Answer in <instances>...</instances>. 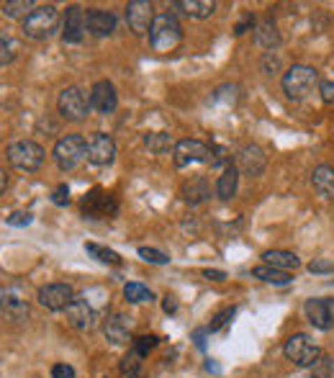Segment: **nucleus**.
<instances>
[{
  "mask_svg": "<svg viewBox=\"0 0 334 378\" xmlns=\"http://www.w3.org/2000/svg\"><path fill=\"white\" fill-rule=\"evenodd\" d=\"M59 29V10L55 6H34V10L24 18L21 24V31L29 36V39H49L52 34Z\"/></svg>",
  "mask_w": 334,
  "mask_h": 378,
  "instance_id": "f257e3e1",
  "label": "nucleus"
},
{
  "mask_svg": "<svg viewBox=\"0 0 334 378\" xmlns=\"http://www.w3.org/2000/svg\"><path fill=\"white\" fill-rule=\"evenodd\" d=\"M150 41L157 52H173L183 41V26L173 13H159L150 29Z\"/></svg>",
  "mask_w": 334,
  "mask_h": 378,
  "instance_id": "f03ea898",
  "label": "nucleus"
},
{
  "mask_svg": "<svg viewBox=\"0 0 334 378\" xmlns=\"http://www.w3.org/2000/svg\"><path fill=\"white\" fill-rule=\"evenodd\" d=\"M319 85V72L309 64H293L283 75V90L291 101H303L309 98Z\"/></svg>",
  "mask_w": 334,
  "mask_h": 378,
  "instance_id": "7ed1b4c3",
  "label": "nucleus"
},
{
  "mask_svg": "<svg viewBox=\"0 0 334 378\" xmlns=\"http://www.w3.org/2000/svg\"><path fill=\"white\" fill-rule=\"evenodd\" d=\"M8 162L16 170H24V173H36L41 165H44V147L36 144L34 139H18L8 147Z\"/></svg>",
  "mask_w": 334,
  "mask_h": 378,
  "instance_id": "20e7f679",
  "label": "nucleus"
},
{
  "mask_svg": "<svg viewBox=\"0 0 334 378\" xmlns=\"http://www.w3.org/2000/svg\"><path fill=\"white\" fill-rule=\"evenodd\" d=\"M88 158V139L80 134H67L55 144V162L59 170H75Z\"/></svg>",
  "mask_w": 334,
  "mask_h": 378,
  "instance_id": "39448f33",
  "label": "nucleus"
},
{
  "mask_svg": "<svg viewBox=\"0 0 334 378\" xmlns=\"http://www.w3.org/2000/svg\"><path fill=\"white\" fill-rule=\"evenodd\" d=\"M283 355L298 368H314L317 360L321 358V350L311 342L309 335H291L286 340V345H283Z\"/></svg>",
  "mask_w": 334,
  "mask_h": 378,
  "instance_id": "423d86ee",
  "label": "nucleus"
},
{
  "mask_svg": "<svg viewBox=\"0 0 334 378\" xmlns=\"http://www.w3.org/2000/svg\"><path fill=\"white\" fill-rule=\"evenodd\" d=\"M57 106H59L62 118H67V121H82L90 113V98H85V93L78 85L64 88Z\"/></svg>",
  "mask_w": 334,
  "mask_h": 378,
  "instance_id": "0eeeda50",
  "label": "nucleus"
},
{
  "mask_svg": "<svg viewBox=\"0 0 334 378\" xmlns=\"http://www.w3.org/2000/svg\"><path fill=\"white\" fill-rule=\"evenodd\" d=\"M208 155H211V147L198 139H180L173 150V160H175L177 167H191L196 162H208Z\"/></svg>",
  "mask_w": 334,
  "mask_h": 378,
  "instance_id": "6e6552de",
  "label": "nucleus"
},
{
  "mask_svg": "<svg viewBox=\"0 0 334 378\" xmlns=\"http://www.w3.org/2000/svg\"><path fill=\"white\" fill-rule=\"evenodd\" d=\"M126 24L136 36L150 34L152 24H154V8L150 0H131L126 6Z\"/></svg>",
  "mask_w": 334,
  "mask_h": 378,
  "instance_id": "1a4fd4ad",
  "label": "nucleus"
},
{
  "mask_svg": "<svg viewBox=\"0 0 334 378\" xmlns=\"http://www.w3.org/2000/svg\"><path fill=\"white\" fill-rule=\"evenodd\" d=\"M75 299L70 284H49L39 288V304L49 312H64Z\"/></svg>",
  "mask_w": 334,
  "mask_h": 378,
  "instance_id": "9d476101",
  "label": "nucleus"
},
{
  "mask_svg": "<svg viewBox=\"0 0 334 378\" xmlns=\"http://www.w3.org/2000/svg\"><path fill=\"white\" fill-rule=\"evenodd\" d=\"M113 158H116V142L106 132H93L88 136V160L93 165L106 167L111 165Z\"/></svg>",
  "mask_w": 334,
  "mask_h": 378,
  "instance_id": "9b49d317",
  "label": "nucleus"
},
{
  "mask_svg": "<svg viewBox=\"0 0 334 378\" xmlns=\"http://www.w3.org/2000/svg\"><path fill=\"white\" fill-rule=\"evenodd\" d=\"M303 312H306V319H309L317 330H332L334 327V301L332 299H321V296L309 299L306 301V307H303Z\"/></svg>",
  "mask_w": 334,
  "mask_h": 378,
  "instance_id": "f8f14e48",
  "label": "nucleus"
},
{
  "mask_svg": "<svg viewBox=\"0 0 334 378\" xmlns=\"http://www.w3.org/2000/svg\"><path fill=\"white\" fill-rule=\"evenodd\" d=\"M116 106H119V93H116L113 83L98 80L96 85H93V90H90V108L96 111V113L108 116V113L116 111Z\"/></svg>",
  "mask_w": 334,
  "mask_h": 378,
  "instance_id": "ddd939ff",
  "label": "nucleus"
},
{
  "mask_svg": "<svg viewBox=\"0 0 334 378\" xmlns=\"http://www.w3.org/2000/svg\"><path fill=\"white\" fill-rule=\"evenodd\" d=\"M85 31H88V26H85V10L80 8V6H70L67 13H64L62 41L64 44H80Z\"/></svg>",
  "mask_w": 334,
  "mask_h": 378,
  "instance_id": "4468645a",
  "label": "nucleus"
},
{
  "mask_svg": "<svg viewBox=\"0 0 334 378\" xmlns=\"http://www.w3.org/2000/svg\"><path fill=\"white\" fill-rule=\"evenodd\" d=\"M265 167H268V155H265L263 147L247 144L245 150L239 152V165H237L239 173L249 175V178H257V175L265 173Z\"/></svg>",
  "mask_w": 334,
  "mask_h": 378,
  "instance_id": "2eb2a0df",
  "label": "nucleus"
},
{
  "mask_svg": "<svg viewBox=\"0 0 334 378\" xmlns=\"http://www.w3.org/2000/svg\"><path fill=\"white\" fill-rule=\"evenodd\" d=\"M82 211H85V216H90V219L111 216V214L116 211V201H113L108 193H103L101 188H96L82 198Z\"/></svg>",
  "mask_w": 334,
  "mask_h": 378,
  "instance_id": "dca6fc26",
  "label": "nucleus"
},
{
  "mask_svg": "<svg viewBox=\"0 0 334 378\" xmlns=\"http://www.w3.org/2000/svg\"><path fill=\"white\" fill-rule=\"evenodd\" d=\"M67 319H70L72 327H78V330H93L98 322V314L96 309L90 307L85 299H72V304L67 309Z\"/></svg>",
  "mask_w": 334,
  "mask_h": 378,
  "instance_id": "f3484780",
  "label": "nucleus"
},
{
  "mask_svg": "<svg viewBox=\"0 0 334 378\" xmlns=\"http://www.w3.org/2000/svg\"><path fill=\"white\" fill-rule=\"evenodd\" d=\"M85 26L93 36H111L116 31V16L111 10H101V8H90L85 10Z\"/></svg>",
  "mask_w": 334,
  "mask_h": 378,
  "instance_id": "a211bd4d",
  "label": "nucleus"
},
{
  "mask_svg": "<svg viewBox=\"0 0 334 378\" xmlns=\"http://www.w3.org/2000/svg\"><path fill=\"white\" fill-rule=\"evenodd\" d=\"M106 340L113 342V345H126L131 340V319L126 314H111L103 322Z\"/></svg>",
  "mask_w": 334,
  "mask_h": 378,
  "instance_id": "6ab92c4d",
  "label": "nucleus"
},
{
  "mask_svg": "<svg viewBox=\"0 0 334 378\" xmlns=\"http://www.w3.org/2000/svg\"><path fill=\"white\" fill-rule=\"evenodd\" d=\"M255 41L263 49H268V52L278 49L280 47V34H278V26H275V21H270V18L260 21V24H257V29H255Z\"/></svg>",
  "mask_w": 334,
  "mask_h": 378,
  "instance_id": "aec40b11",
  "label": "nucleus"
},
{
  "mask_svg": "<svg viewBox=\"0 0 334 378\" xmlns=\"http://www.w3.org/2000/svg\"><path fill=\"white\" fill-rule=\"evenodd\" d=\"M237 186H239V170L234 165H226L224 173L219 175V181H216V196L222 198V201H229L237 193Z\"/></svg>",
  "mask_w": 334,
  "mask_h": 378,
  "instance_id": "412c9836",
  "label": "nucleus"
},
{
  "mask_svg": "<svg viewBox=\"0 0 334 378\" xmlns=\"http://www.w3.org/2000/svg\"><path fill=\"white\" fill-rule=\"evenodd\" d=\"M265 258V265H270V268H278V270H296L298 265H301V260H298V255H293V252L288 250H268L263 255Z\"/></svg>",
  "mask_w": 334,
  "mask_h": 378,
  "instance_id": "4be33fe9",
  "label": "nucleus"
},
{
  "mask_svg": "<svg viewBox=\"0 0 334 378\" xmlns=\"http://www.w3.org/2000/svg\"><path fill=\"white\" fill-rule=\"evenodd\" d=\"M175 8L183 10L185 16H191V18H208V16H214L216 3L214 0H177Z\"/></svg>",
  "mask_w": 334,
  "mask_h": 378,
  "instance_id": "5701e85b",
  "label": "nucleus"
},
{
  "mask_svg": "<svg viewBox=\"0 0 334 378\" xmlns=\"http://www.w3.org/2000/svg\"><path fill=\"white\" fill-rule=\"evenodd\" d=\"M311 183H314L319 196L334 198V167L319 165L317 170H314V175H311Z\"/></svg>",
  "mask_w": 334,
  "mask_h": 378,
  "instance_id": "b1692460",
  "label": "nucleus"
},
{
  "mask_svg": "<svg viewBox=\"0 0 334 378\" xmlns=\"http://www.w3.org/2000/svg\"><path fill=\"white\" fill-rule=\"evenodd\" d=\"M183 198L188 201L191 206H198V204H203L208 196H211V190H208V183H206V178H191V181L185 183L183 186Z\"/></svg>",
  "mask_w": 334,
  "mask_h": 378,
  "instance_id": "393cba45",
  "label": "nucleus"
},
{
  "mask_svg": "<svg viewBox=\"0 0 334 378\" xmlns=\"http://www.w3.org/2000/svg\"><path fill=\"white\" fill-rule=\"evenodd\" d=\"M252 276L260 278V281H265V284H275V286H288L291 281H293L291 273L278 270V268H270V265H257V268H252Z\"/></svg>",
  "mask_w": 334,
  "mask_h": 378,
  "instance_id": "a878e982",
  "label": "nucleus"
},
{
  "mask_svg": "<svg viewBox=\"0 0 334 378\" xmlns=\"http://www.w3.org/2000/svg\"><path fill=\"white\" fill-rule=\"evenodd\" d=\"M144 144H147V150H150L152 155H167V152L175 150L170 134H165V132H150V134L144 136Z\"/></svg>",
  "mask_w": 334,
  "mask_h": 378,
  "instance_id": "bb28decb",
  "label": "nucleus"
},
{
  "mask_svg": "<svg viewBox=\"0 0 334 378\" xmlns=\"http://www.w3.org/2000/svg\"><path fill=\"white\" fill-rule=\"evenodd\" d=\"M85 252L93 255L98 262H103V265H121V255L119 252L108 250L103 244H96V242H85Z\"/></svg>",
  "mask_w": 334,
  "mask_h": 378,
  "instance_id": "cd10ccee",
  "label": "nucleus"
},
{
  "mask_svg": "<svg viewBox=\"0 0 334 378\" xmlns=\"http://www.w3.org/2000/svg\"><path fill=\"white\" fill-rule=\"evenodd\" d=\"M18 55V41L8 31H0V67L10 64Z\"/></svg>",
  "mask_w": 334,
  "mask_h": 378,
  "instance_id": "c85d7f7f",
  "label": "nucleus"
},
{
  "mask_svg": "<svg viewBox=\"0 0 334 378\" xmlns=\"http://www.w3.org/2000/svg\"><path fill=\"white\" fill-rule=\"evenodd\" d=\"M119 370L124 378H136L139 376V370H142V355L136 353V350H129V353L121 358Z\"/></svg>",
  "mask_w": 334,
  "mask_h": 378,
  "instance_id": "c756f323",
  "label": "nucleus"
},
{
  "mask_svg": "<svg viewBox=\"0 0 334 378\" xmlns=\"http://www.w3.org/2000/svg\"><path fill=\"white\" fill-rule=\"evenodd\" d=\"M124 296H126L129 304H144V301L154 299V293L142 284H126L124 286Z\"/></svg>",
  "mask_w": 334,
  "mask_h": 378,
  "instance_id": "7c9ffc66",
  "label": "nucleus"
},
{
  "mask_svg": "<svg viewBox=\"0 0 334 378\" xmlns=\"http://www.w3.org/2000/svg\"><path fill=\"white\" fill-rule=\"evenodd\" d=\"M31 10H34L31 0H8V3L3 6V13L8 18H26Z\"/></svg>",
  "mask_w": 334,
  "mask_h": 378,
  "instance_id": "2f4dec72",
  "label": "nucleus"
},
{
  "mask_svg": "<svg viewBox=\"0 0 334 378\" xmlns=\"http://www.w3.org/2000/svg\"><path fill=\"white\" fill-rule=\"evenodd\" d=\"M311 376L314 378H334V358H319L317 365L311 368Z\"/></svg>",
  "mask_w": 334,
  "mask_h": 378,
  "instance_id": "473e14b6",
  "label": "nucleus"
},
{
  "mask_svg": "<svg viewBox=\"0 0 334 378\" xmlns=\"http://www.w3.org/2000/svg\"><path fill=\"white\" fill-rule=\"evenodd\" d=\"M139 258L147 262H154V265H167L170 258H167L165 252L154 250V247H139Z\"/></svg>",
  "mask_w": 334,
  "mask_h": 378,
  "instance_id": "72a5a7b5",
  "label": "nucleus"
},
{
  "mask_svg": "<svg viewBox=\"0 0 334 378\" xmlns=\"http://www.w3.org/2000/svg\"><path fill=\"white\" fill-rule=\"evenodd\" d=\"M234 314H237V309L234 307H226V309H222L219 314L214 316V322L208 324V332H216V330H222V327H226V324L234 319Z\"/></svg>",
  "mask_w": 334,
  "mask_h": 378,
  "instance_id": "f704fd0d",
  "label": "nucleus"
},
{
  "mask_svg": "<svg viewBox=\"0 0 334 378\" xmlns=\"http://www.w3.org/2000/svg\"><path fill=\"white\" fill-rule=\"evenodd\" d=\"M154 345H157V337H154V335H142V337H136L134 342H131V350H136V353L144 358Z\"/></svg>",
  "mask_w": 334,
  "mask_h": 378,
  "instance_id": "c9c22d12",
  "label": "nucleus"
},
{
  "mask_svg": "<svg viewBox=\"0 0 334 378\" xmlns=\"http://www.w3.org/2000/svg\"><path fill=\"white\" fill-rule=\"evenodd\" d=\"M229 162V155H226V150L224 147H211V155H208V165H226Z\"/></svg>",
  "mask_w": 334,
  "mask_h": 378,
  "instance_id": "e433bc0d",
  "label": "nucleus"
},
{
  "mask_svg": "<svg viewBox=\"0 0 334 378\" xmlns=\"http://www.w3.org/2000/svg\"><path fill=\"white\" fill-rule=\"evenodd\" d=\"M31 221H34V216L29 211H16V214H10L8 216L10 227H29Z\"/></svg>",
  "mask_w": 334,
  "mask_h": 378,
  "instance_id": "4c0bfd02",
  "label": "nucleus"
},
{
  "mask_svg": "<svg viewBox=\"0 0 334 378\" xmlns=\"http://www.w3.org/2000/svg\"><path fill=\"white\" fill-rule=\"evenodd\" d=\"M52 201H55L57 206H67L70 204V188H67V186H57L55 188V193H52Z\"/></svg>",
  "mask_w": 334,
  "mask_h": 378,
  "instance_id": "58836bf2",
  "label": "nucleus"
},
{
  "mask_svg": "<svg viewBox=\"0 0 334 378\" xmlns=\"http://www.w3.org/2000/svg\"><path fill=\"white\" fill-rule=\"evenodd\" d=\"M311 273H334V262L332 260H324V258H319L309 265Z\"/></svg>",
  "mask_w": 334,
  "mask_h": 378,
  "instance_id": "ea45409f",
  "label": "nucleus"
},
{
  "mask_svg": "<svg viewBox=\"0 0 334 378\" xmlns=\"http://www.w3.org/2000/svg\"><path fill=\"white\" fill-rule=\"evenodd\" d=\"M52 378H75V368L67 365V363H57L52 368Z\"/></svg>",
  "mask_w": 334,
  "mask_h": 378,
  "instance_id": "a19ab883",
  "label": "nucleus"
},
{
  "mask_svg": "<svg viewBox=\"0 0 334 378\" xmlns=\"http://www.w3.org/2000/svg\"><path fill=\"white\" fill-rule=\"evenodd\" d=\"M321 101H324L326 106H334V78L326 80L324 85H321Z\"/></svg>",
  "mask_w": 334,
  "mask_h": 378,
  "instance_id": "79ce46f5",
  "label": "nucleus"
},
{
  "mask_svg": "<svg viewBox=\"0 0 334 378\" xmlns=\"http://www.w3.org/2000/svg\"><path fill=\"white\" fill-rule=\"evenodd\" d=\"M252 26H255V18H252V16H245V21H242V24H237L234 34H245L247 29H252Z\"/></svg>",
  "mask_w": 334,
  "mask_h": 378,
  "instance_id": "37998d69",
  "label": "nucleus"
},
{
  "mask_svg": "<svg viewBox=\"0 0 334 378\" xmlns=\"http://www.w3.org/2000/svg\"><path fill=\"white\" fill-rule=\"evenodd\" d=\"M203 276H206L208 281H226V273H224V270H203Z\"/></svg>",
  "mask_w": 334,
  "mask_h": 378,
  "instance_id": "c03bdc74",
  "label": "nucleus"
},
{
  "mask_svg": "<svg viewBox=\"0 0 334 378\" xmlns=\"http://www.w3.org/2000/svg\"><path fill=\"white\" fill-rule=\"evenodd\" d=\"M162 309H165L167 314H173V312H177V301H175V296H165V304H162Z\"/></svg>",
  "mask_w": 334,
  "mask_h": 378,
  "instance_id": "a18cd8bd",
  "label": "nucleus"
},
{
  "mask_svg": "<svg viewBox=\"0 0 334 378\" xmlns=\"http://www.w3.org/2000/svg\"><path fill=\"white\" fill-rule=\"evenodd\" d=\"M6 188H8V175H6V170L0 167V193H3Z\"/></svg>",
  "mask_w": 334,
  "mask_h": 378,
  "instance_id": "49530a36",
  "label": "nucleus"
},
{
  "mask_svg": "<svg viewBox=\"0 0 334 378\" xmlns=\"http://www.w3.org/2000/svg\"><path fill=\"white\" fill-rule=\"evenodd\" d=\"M196 345H198V347L206 345V342H203V332H196Z\"/></svg>",
  "mask_w": 334,
  "mask_h": 378,
  "instance_id": "de8ad7c7",
  "label": "nucleus"
},
{
  "mask_svg": "<svg viewBox=\"0 0 334 378\" xmlns=\"http://www.w3.org/2000/svg\"><path fill=\"white\" fill-rule=\"evenodd\" d=\"M301 378H314V376H301Z\"/></svg>",
  "mask_w": 334,
  "mask_h": 378,
  "instance_id": "09e8293b",
  "label": "nucleus"
}]
</instances>
